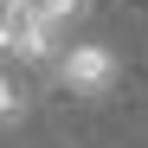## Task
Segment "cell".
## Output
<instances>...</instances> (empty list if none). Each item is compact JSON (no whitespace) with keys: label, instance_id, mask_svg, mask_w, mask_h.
Returning <instances> with one entry per match:
<instances>
[{"label":"cell","instance_id":"cell-1","mask_svg":"<svg viewBox=\"0 0 148 148\" xmlns=\"http://www.w3.org/2000/svg\"><path fill=\"white\" fill-rule=\"evenodd\" d=\"M116 52L110 45H71V52L58 58V84L71 90V97H103L110 84H116Z\"/></svg>","mask_w":148,"mask_h":148},{"label":"cell","instance_id":"cell-2","mask_svg":"<svg viewBox=\"0 0 148 148\" xmlns=\"http://www.w3.org/2000/svg\"><path fill=\"white\" fill-rule=\"evenodd\" d=\"M26 103H32V97H26V84L0 71V122H19V116H26Z\"/></svg>","mask_w":148,"mask_h":148}]
</instances>
